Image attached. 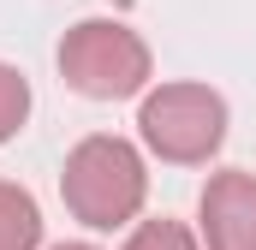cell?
Segmentation results:
<instances>
[{
    "instance_id": "6da1fadb",
    "label": "cell",
    "mask_w": 256,
    "mask_h": 250,
    "mask_svg": "<svg viewBox=\"0 0 256 250\" xmlns=\"http://www.w3.org/2000/svg\"><path fill=\"white\" fill-rule=\"evenodd\" d=\"M60 196L72 208V220H84L90 232H120L143 214V196H149V167L137 155V143L114 137V131H96L84 137L60 167Z\"/></svg>"
},
{
    "instance_id": "8992f818",
    "label": "cell",
    "mask_w": 256,
    "mask_h": 250,
    "mask_svg": "<svg viewBox=\"0 0 256 250\" xmlns=\"http://www.w3.org/2000/svg\"><path fill=\"white\" fill-rule=\"evenodd\" d=\"M30 120V78L0 60V143H12Z\"/></svg>"
},
{
    "instance_id": "5b68a950",
    "label": "cell",
    "mask_w": 256,
    "mask_h": 250,
    "mask_svg": "<svg viewBox=\"0 0 256 250\" xmlns=\"http://www.w3.org/2000/svg\"><path fill=\"white\" fill-rule=\"evenodd\" d=\"M0 250H42V208L12 179H0Z\"/></svg>"
},
{
    "instance_id": "52a82bcc",
    "label": "cell",
    "mask_w": 256,
    "mask_h": 250,
    "mask_svg": "<svg viewBox=\"0 0 256 250\" xmlns=\"http://www.w3.org/2000/svg\"><path fill=\"white\" fill-rule=\"evenodd\" d=\"M120 250H202V244H196V232L185 220H167L161 214V220H137Z\"/></svg>"
},
{
    "instance_id": "7a4b0ae2",
    "label": "cell",
    "mask_w": 256,
    "mask_h": 250,
    "mask_svg": "<svg viewBox=\"0 0 256 250\" xmlns=\"http://www.w3.org/2000/svg\"><path fill=\"white\" fill-rule=\"evenodd\" d=\"M149 72H155L149 42L120 18H84L60 36V78L90 102L149 96Z\"/></svg>"
},
{
    "instance_id": "277c9868",
    "label": "cell",
    "mask_w": 256,
    "mask_h": 250,
    "mask_svg": "<svg viewBox=\"0 0 256 250\" xmlns=\"http://www.w3.org/2000/svg\"><path fill=\"white\" fill-rule=\"evenodd\" d=\"M202 244L208 250H256V179L226 167L202 185Z\"/></svg>"
},
{
    "instance_id": "3957f363",
    "label": "cell",
    "mask_w": 256,
    "mask_h": 250,
    "mask_svg": "<svg viewBox=\"0 0 256 250\" xmlns=\"http://www.w3.org/2000/svg\"><path fill=\"white\" fill-rule=\"evenodd\" d=\"M137 131H143L149 155H161L173 167H202L226 143V102L208 84H161L143 96Z\"/></svg>"
},
{
    "instance_id": "ba28073f",
    "label": "cell",
    "mask_w": 256,
    "mask_h": 250,
    "mask_svg": "<svg viewBox=\"0 0 256 250\" xmlns=\"http://www.w3.org/2000/svg\"><path fill=\"white\" fill-rule=\"evenodd\" d=\"M54 250H96V244H84V238H72V244H54Z\"/></svg>"
}]
</instances>
